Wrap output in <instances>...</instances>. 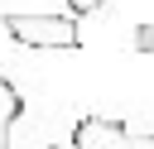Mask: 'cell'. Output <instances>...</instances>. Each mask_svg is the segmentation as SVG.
Returning a JSON list of instances; mask_svg holds the SVG:
<instances>
[{
	"mask_svg": "<svg viewBox=\"0 0 154 149\" xmlns=\"http://www.w3.org/2000/svg\"><path fill=\"white\" fill-rule=\"evenodd\" d=\"M0 29L24 43V48H82V29L72 14H24V10H5Z\"/></svg>",
	"mask_w": 154,
	"mask_h": 149,
	"instance_id": "obj_1",
	"label": "cell"
},
{
	"mask_svg": "<svg viewBox=\"0 0 154 149\" xmlns=\"http://www.w3.org/2000/svg\"><path fill=\"white\" fill-rule=\"evenodd\" d=\"M72 149H154V135H140L130 120L87 111L72 125Z\"/></svg>",
	"mask_w": 154,
	"mask_h": 149,
	"instance_id": "obj_2",
	"label": "cell"
},
{
	"mask_svg": "<svg viewBox=\"0 0 154 149\" xmlns=\"http://www.w3.org/2000/svg\"><path fill=\"white\" fill-rule=\"evenodd\" d=\"M19 115H24V96H19V87L0 72V149H10V135H14Z\"/></svg>",
	"mask_w": 154,
	"mask_h": 149,
	"instance_id": "obj_3",
	"label": "cell"
},
{
	"mask_svg": "<svg viewBox=\"0 0 154 149\" xmlns=\"http://www.w3.org/2000/svg\"><path fill=\"white\" fill-rule=\"evenodd\" d=\"M63 5H67V14H72V19H82V14H96V10H106L111 0H63Z\"/></svg>",
	"mask_w": 154,
	"mask_h": 149,
	"instance_id": "obj_4",
	"label": "cell"
},
{
	"mask_svg": "<svg viewBox=\"0 0 154 149\" xmlns=\"http://www.w3.org/2000/svg\"><path fill=\"white\" fill-rule=\"evenodd\" d=\"M135 53H154V24H135Z\"/></svg>",
	"mask_w": 154,
	"mask_h": 149,
	"instance_id": "obj_5",
	"label": "cell"
},
{
	"mask_svg": "<svg viewBox=\"0 0 154 149\" xmlns=\"http://www.w3.org/2000/svg\"><path fill=\"white\" fill-rule=\"evenodd\" d=\"M43 149H63V144H43ZM67 149H72V144H67Z\"/></svg>",
	"mask_w": 154,
	"mask_h": 149,
	"instance_id": "obj_6",
	"label": "cell"
}]
</instances>
